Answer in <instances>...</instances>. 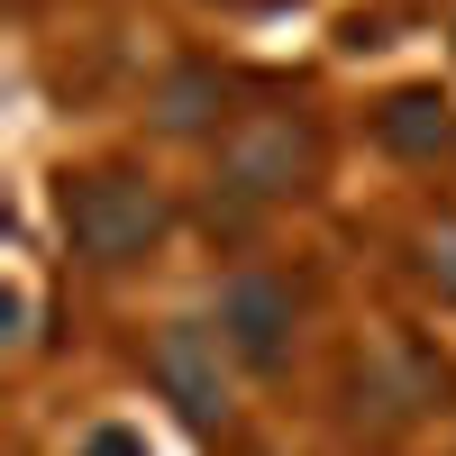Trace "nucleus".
<instances>
[{
    "label": "nucleus",
    "instance_id": "4",
    "mask_svg": "<svg viewBox=\"0 0 456 456\" xmlns=\"http://www.w3.org/2000/svg\"><path fill=\"white\" fill-rule=\"evenodd\" d=\"M283 329H292V292H283V283L247 274L238 292H228V338H238L247 365H274V356H283Z\"/></svg>",
    "mask_w": 456,
    "mask_h": 456
},
{
    "label": "nucleus",
    "instance_id": "8",
    "mask_svg": "<svg viewBox=\"0 0 456 456\" xmlns=\"http://www.w3.org/2000/svg\"><path fill=\"white\" fill-rule=\"evenodd\" d=\"M238 10H265V0H238Z\"/></svg>",
    "mask_w": 456,
    "mask_h": 456
},
{
    "label": "nucleus",
    "instance_id": "6",
    "mask_svg": "<svg viewBox=\"0 0 456 456\" xmlns=\"http://www.w3.org/2000/svg\"><path fill=\"white\" fill-rule=\"evenodd\" d=\"M429 283L456 301V219H438V228H429Z\"/></svg>",
    "mask_w": 456,
    "mask_h": 456
},
{
    "label": "nucleus",
    "instance_id": "2",
    "mask_svg": "<svg viewBox=\"0 0 456 456\" xmlns=\"http://www.w3.org/2000/svg\"><path fill=\"white\" fill-rule=\"evenodd\" d=\"M311 119H292V110H256V119L228 128L219 146V192H238V201H283L311 183Z\"/></svg>",
    "mask_w": 456,
    "mask_h": 456
},
{
    "label": "nucleus",
    "instance_id": "1",
    "mask_svg": "<svg viewBox=\"0 0 456 456\" xmlns=\"http://www.w3.org/2000/svg\"><path fill=\"white\" fill-rule=\"evenodd\" d=\"M165 192L146 174H73V192H64V238H73V256H92V265H128V256H146L165 238Z\"/></svg>",
    "mask_w": 456,
    "mask_h": 456
},
{
    "label": "nucleus",
    "instance_id": "3",
    "mask_svg": "<svg viewBox=\"0 0 456 456\" xmlns=\"http://www.w3.org/2000/svg\"><path fill=\"white\" fill-rule=\"evenodd\" d=\"M156 384L183 402V420H219V347H210V329H192V320H174L165 338H156Z\"/></svg>",
    "mask_w": 456,
    "mask_h": 456
},
{
    "label": "nucleus",
    "instance_id": "7",
    "mask_svg": "<svg viewBox=\"0 0 456 456\" xmlns=\"http://www.w3.org/2000/svg\"><path fill=\"white\" fill-rule=\"evenodd\" d=\"M83 456H146V438H137L128 420H110V429H92V438H83Z\"/></svg>",
    "mask_w": 456,
    "mask_h": 456
},
{
    "label": "nucleus",
    "instance_id": "5",
    "mask_svg": "<svg viewBox=\"0 0 456 456\" xmlns=\"http://www.w3.org/2000/svg\"><path fill=\"white\" fill-rule=\"evenodd\" d=\"M374 137H384L393 156H456V110L438 92H393L374 110Z\"/></svg>",
    "mask_w": 456,
    "mask_h": 456
}]
</instances>
